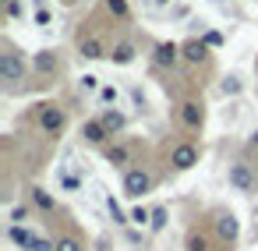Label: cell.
I'll return each mask as SVG.
<instances>
[{"mask_svg": "<svg viewBox=\"0 0 258 251\" xmlns=\"http://www.w3.org/2000/svg\"><path fill=\"white\" fill-rule=\"evenodd\" d=\"M152 4H156V8H166V4H173V0H152Z\"/></svg>", "mask_w": 258, "mask_h": 251, "instance_id": "e575fe53", "label": "cell"}, {"mask_svg": "<svg viewBox=\"0 0 258 251\" xmlns=\"http://www.w3.org/2000/svg\"><path fill=\"white\" fill-rule=\"evenodd\" d=\"M99 120H103V128L110 131V138H113V135H120V131L127 128V117H124L120 110H103V113H99Z\"/></svg>", "mask_w": 258, "mask_h": 251, "instance_id": "9a60e30c", "label": "cell"}, {"mask_svg": "<svg viewBox=\"0 0 258 251\" xmlns=\"http://www.w3.org/2000/svg\"><path fill=\"white\" fill-rule=\"evenodd\" d=\"M103 159H106L113 170H124V173L131 170V149H127L124 142H110V145L103 149Z\"/></svg>", "mask_w": 258, "mask_h": 251, "instance_id": "9c48e42d", "label": "cell"}, {"mask_svg": "<svg viewBox=\"0 0 258 251\" xmlns=\"http://www.w3.org/2000/svg\"><path fill=\"white\" fill-rule=\"evenodd\" d=\"M8 240H11V244H18L22 251H29V247H32V240H36V233H32L29 226H15V223H11V226H8Z\"/></svg>", "mask_w": 258, "mask_h": 251, "instance_id": "e0dca14e", "label": "cell"}, {"mask_svg": "<svg viewBox=\"0 0 258 251\" xmlns=\"http://www.w3.org/2000/svg\"><path fill=\"white\" fill-rule=\"evenodd\" d=\"M82 142H85V145H96V149H106L113 138H110V131L103 128V120H99V117H92V120H85V124H82Z\"/></svg>", "mask_w": 258, "mask_h": 251, "instance_id": "ba28073f", "label": "cell"}, {"mask_svg": "<svg viewBox=\"0 0 258 251\" xmlns=\"http://www.w3.org/2000/svg\"><path fill=\"white\" fill-rule=\"evenodd\" d=\"M184 247H187V251H212V240H209V233L191 230V233H187V240H184Z\"/></svg>", "mask_w": 258, "mask_h": 251, "instance_id": "ffe728a7", "label": "cell"}, {"mask_svg": "<svg viewBox=\"0 0 258 251\" xmlns=\"http://www.w3.org/2000/svg\"><path fill=\"white\" fill-rule=\"evenodd\" d=\"M32 18H36V25H39V29H46V25L53 22V15H50L46 8H36V15H32Z\"/></svg>", "mask_w": 258, "mask_h": 251, "instance_id": "f1b7e54d", "label": "cell"}, {"mask_svg": "<svg viewBox=\"0 0 258 251\" xmlns=\"http://www.w3.org/2000/svg\"><path fill=\"white\" fill-rule=\"evenodd\" d=\"M152 173L145 170V166H131L127 173H124V180H120V187H124V195L127 198H145L149 191H152Z\"/></svg>", "mask_w": 258, "mask_h": 251, "instance_id": "277c9868", "label": "cell"}, {"mask_svg": "<svg viewBox=\"0 0 258 251\" xmlns=\"http://www.w3.org/2000/svg\"><path fill=\"white\" fill-rule=\"evenodd\" d=\"M78 57H82V60H103V57L110 60V50H106L99 39H92V36H89V39H82V43H78Z\"/></svg>", "mask_w": 258, "mask_h": 251, "instance_id": "5bb4252c", "label": "cell"}, {"mask_svg": "<svg viewBox=\"0 0 258 251\" xmlns=\"http://www.w3.org/2000/svg\"><path fill=\"white\" fill-rule=\"evenodd\" d=\"M25 219H29V205H18V209H11V223H15V226H25Z\"/></svg>", "mask_w": 258, "mask_h": 251, "instance_id": "83f0119b", "label": "cell"}, {"mask_svg": "<svg viewBox=\"0 0 258 251\" xmlns=\"http://www.w3.org/2000/svg\"><path fill=\"white\" fill-rule=\"evenodd\" d=\"M57 184H60L64 191H78V187H82V177H78V173H68V170H60V173H57Z\"/></svg>", "mask_w": 258, "mask_h": 251, "instance_id": "cb8c5ba5", "label": "cell"}, {"mask_svg": "<svg viewBox=\"0 0 258 251\" xmlns=\"http://www.w3.org/2000/svg\"><path fill=\"white\" fill-rule=\"evenodd\" d=\"M180 53H184V60H187V64H205V60H209V46L202 43V36H198V39L180 43Z\"/></svg>", "mask_w": 258, "mask_h": 251, "instance_id": "7c38bea8", "label": "cell"}, {"mask_svg": "<svg viewBox=\"0 0 258 251\" xmlns=\"http://www.w3.org/2000/svg\"><path fill=\"white\" fill-rule=\"evenodd\" d=\"M135 57H138V50H135V43H127V39L113 43V50H110V64H117V68L135 64Z\"/></svg>", "mask_w": 258, "mask_h": 251, "instance_id": "4fadbf2b", "label": "cell"}, {"mask_svg": "<svg viewBox=\"0 0 258 251\" xmlns=\"http://www.w3.org/2000/svg\"><path fill=\"white\" fill-rule=\"evenodd\" d=\"M131 99H135V106H138V110L145 106V92H142L138 85H131Z\"/></svg>", "mask_w": 258, "mask_h": 251, "instance_id": "d6a6232c", "label": "cell"}, {"mask_svg": "<svg viewBox=\"0 0 258 251\" xmlns=\"http://www.w3.org/2000/svg\"><path fill=\"white\" fill-rule=\"evenodd\" d=\"M29 198L39 212H57V198L46 191V187H29Z\"/></svg>", "mask_w": 258, "mask_h": 251, "instance_id": "2e32d148", "label": "cell"}, {"mask_svg": "<svg viewBox=\"0 0 258 251\" xmlns=\"http://www.w3.org/2000/svg\"><path fill=\"white\" fill-rule=\"evenodd\" d=\"M202 43H205V46H223V32H205Z\"/></svg>", "mask_w": 258, "mask_h": 251, "instance_id": "1f68e13d", "label": "cell"}, {"mask_svg": "<svg viewBox=\"0 0 258 251\" xmlns=\"http://www.w3.org/2000/svg\"><path fill=\"white\" fill-rule=\"evenodd\" d=\"M0 78H4L8 85H22L29 78V60L15 46H8L4 53H0Z\"/></svg>", "mask_w": 258, "mask_h": 251, "instance_id": "7a4b0ae2", "label": "cell"}, {"mask_svg": "<svg viewBox=\"0 0 258 251\" xmlns=\"http://www.w3.org/2000/svg\"><path fill=\"white\" fill-rule=\"evenodd\" d=\"M60 4H71V0H60Z\"/></svg>", "mask_w": 258, "mask_h": 251, "instance_id": "d590c367", "label": "cell"}, {"mask_svg": "<svg viewBox=\"0 0 258 251\" xmlns=\"http://www.w3.org/2000/svg\"><path fill=\"white\" fill-rule=\"evenodd\" d=\"M106 209H110L113 223H120V226H124V223H131V212H124V209L117 205V198H113V195H106Z\"/></svg>", "mask_w": 258, "mask_h": 251, "instance_id": "7402d4cb", "label": "cell"}, {"mask_svg": "<svg viewBox=\"0 0 258 251\" xmlns=\"http://www.w3.org/2000/svg\"><path fill=\"white\" fill-rule=\"evenodd\" d=\"M32 71L36 75H57L60 71V53L57 50H39L32 57Z\"/></svg>", "mask_w": 258, "mask_h": 251, "instance_id": "8fae6325", "label": "cell"}, {"mask_svg": "<svg viewBox=\"0 0 258 251\" xmlns=\"http://www.w3.org/2000/svg\"><path fill=\"white\" fill-rule=\"evenodd\" d=\"M4 8H8V18H22V15H25L22 0H11V4H4Z\"/></svg>", "mask_w": 258, "mask_h": 251, "instance_id": "4dcf8cb0", "label": "cell"}, {"mask_svg": "<svg viewBox=\"0 0 258 251\" xmlns=\"http://www.w3.org/2000/svg\"><path fill=\"white\" fill-rule=\"evenodd\" d=\"M64 131H68V110L60 103H39V135L60 138Z\"/></svg>", "mask_w": 258, "mask_h": 251, "instance_id": "6da1fadb", "label": "cell"}, {"mask_svg": "<svg viewBox=\"0 0 258 251\" xmlns=\"http://www.w3.org/2000/svg\"><path fill=\"white\" fill-rule=\"evenodd\" d=\"M247 145H251V149H254V152H258V128H254V131H251V138H247Z\"/></svg>", "mask_w": 258, "mask_h": 251, "instance_id": "836d02e7", "label": "cell"}, {"mask_svg": "<svg viewBox=\"0 0 258 251\" xmlns=\"http://www.w3.org/2000/svg\"><path fill=\"white\" fill-rule=\"evenodd\" d=\"M226 184H230L233 191H240V195H251L254 184H258V173H254L251 163L237 159V163H230V170H226Z\"/></svg>", "mask_w": 258, "mask_h": 251, "instance_id": "3957f363", "label": "cell"}, {"mask_svg": "<svg viewBox=\"0 0 258 251\" xmlns=\"http://www.w3.org/2000/svg\"><path fill=\"white\" fill-rule=\"evenodd\" d=\"M131 223H135V226H149V223H152V209L135 205V209H131Z\"/></svg>", "mask_w": 258, "mask_h": 251, "instance_id": "d4e9b609", "label": "cell"}, {"mask_svg": "<svg viewBox=\"0 0 258 251\" xmlns=\"http://www.w3.org/2000/svg\"><path fill=\"white\" fill-rule=\"evenodd\" d=\"M78 89H82L85 96H89V92H96V96H99L103 82H99V75H82V78H78Z\"/></svg>", "mask_w": 258, "mask_h": 251, "instance_id": "603a6c76", "label": "cell"}, {"mask_svg": "<svg viewBox=\"0 0 258 251\" xmlns=\"http://www.w3.org/2000/svg\"><path fill=\"white\" fill-rule=\"evenodd\" d=\"M29 251H53V240H46V237H39L36 233V240H32V247Z\"/></svg>", "mask_w": 258, "mask_h": 251, "instance_id": "f546056e", "label": "cell"}, {"mask_svg": "<svg viewBox=\"0 0 258 251\" xmlns=\"http://www.w3.org/2000/svg\"><path fill=\"white\" fill-rule=\"evenodd\" d=\"M240 89H244V85H240L237 75H226V78H223V96H237Z\"/></svg>", "mask_w": 258, "mask_h": 251, "instance_id": "4316f807", "label": "cell"}, {"mask_svg": "<svg viewBox=\"0 0 258 251\" xmlns=\"http://www.w3.org/2000/svg\"><path fill=\"white\" fill-rule=\"evenodd\" d=\"M180 124L187 131H202L205 128V103L202 99H184L180 103Z\"/></svg>", "mask_w": 258, "mask_h": 251, "instance_id": "52a82bcc", "label": "cell"}, {"mask_svg": "<svg viewBox=\"0 0 258 251\" xmlns=\"http://www.w3.org/2000/svg\"><path fill=\"white\" fill-rule=\"evenodd\" d=\"M96 99H99V106H103V110H117V99H120V89L106 82V85L99 89V96H96Z\"/></svg>", "mask_w": 258, "mask_h": 251, "instance_id": "d6986e66", "label": "cell"}, {"mask_svg": "<svg viewBox=\"0 0 258 251\" xmlns=\"http://www.w3.org/2000/svg\"><path fill=\"white\" fill-rule=\"evenodd\" d=\"M166 223H170L166 205H156V209H152V223H149V230H152V233H163V230H166Z\"/></svg>", "mask_w": 258, "mask_h": 251, "instance_id": "44dd1931", "label": "cell"}, {"mask_svg": "<svg viewBox=\"0 0 258 251\" xmlns=\"http://www.w3.org/2000/svg\"><path fill=\"white\" fill-rule=\"evenodd\" d=\"M4 4H11V0H4Z\"/></svg>", "mask_w": 258, "mask_h": 251, "instance_id": "8d00e7d4", "label": "cell"}, {"mask_svg": "<svg viewBox=\"0 0 258 251\" xmlns=\"http://www.w3.org/2000/svg\"><path fill=\"white\" fill-rule=\"evenodd\" d=\"M106 11H110L113 18H127V15H131L127 0H106Z\"/></svg>", "mask_w": 258, "mask_h": 251, "instance_id": "484cf974", "label": "cell"}, {"mask_svg": "<svg viewBox=\"0 0 258 251\" xmlns=\"http://www.w3.org/2000/svg\"><path fill=\"white\" fill-rule=\"evenodd\" d=\"M198 159H202V149H198L195 142H177V145H173V152H170V166H173L177 173L191 170Z\"/></svg>", "mask_w": 258, "mask_h": 251, "instance_id": "5b68a950", "label": "cell"}, {"mask_svg": "<svg viewBox=\"0 0 258 251\" xmlns=\"http://www.w3.org/2000/svg\"><path fill=\"white\" fill-rule=\"evenodd\" d=\"M184 53H180V43H156V50H152V60H156V68H173L177 60H180Z\"/></svg>", "mask_w": 258, "mask_h": 251, "instance_id": "30bf717a", "label": "cell"}, {"mask_svg": "<svg viewBox=\"0 0 258 251\" xmlns=\"http://www.w3.org/2000/svg\"><path fill=\"white\" fill-rule=\"evenodd\" d=\"M216 237L230 247V244H237V237H240V219L230 212V209H219L216 212Z\"/></svg>", "mask_w": 258, "mask_h": 251, "instance_id": "8992f818", "label": "cell"}, {"mask_svg": "<svg viewBox=\"0 0 258 251\" xmlns=\"http://www.w3.org/2000/svg\"><path fill=\"white\" fill-rule=\"evenodd\" d=\"M53 251H85V240L78 233H60L53 240Z\"/></svg>", "mask_w": 258, "mask_h": 251, "instance_id": "ac0fdd59", "label": "cell"}]
</instances>
